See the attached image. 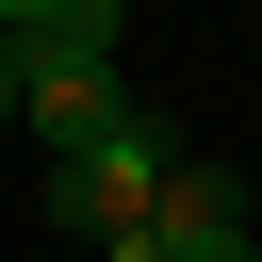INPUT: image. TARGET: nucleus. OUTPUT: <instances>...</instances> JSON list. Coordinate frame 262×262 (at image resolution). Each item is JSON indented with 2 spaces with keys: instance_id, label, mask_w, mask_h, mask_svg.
I'll use <instances>...</instances> for the list:
<instances>
[{
  "instance_id": "f257e3e1",
  "label": "nucleus",
  "mask_w": 262,
  "mask_h": 262,
  "mask_svg": "<svg viewBox=\"0 0 262 262\" xmlns=\"http://www.w3.org/2000/svg\"><path fill=\"white\" fill-rule=\"evenodd\" d=\"M164 164H180V147H164V115H115L98 147H66V164H49V229H82V246H98V229H131V213L164 196Z\"/></svg>"
},
{
  "instance_id": "f03ea898",
  "label": "nucleus",
  "mask_w": 262,
  "mask_h": 262,
  "mask_svg": "<svg viewBox=\"0 0 262 262\" xmlns=\"http://www.w3.org/2000/svg\"><path fill=\"white\" fill-rule=\"evenodd\" d=\"M115 115H131L115 49H16V131H49V164H66V147H98Z\"/></svg>"
},
{
  "instance_id": "7ed1b4c3",
  "label": "nucleus",
  "mask_w": 262,
  "mask_h": 262,
  "mask_svg": "<svg viewBox=\"0 0 262 262\" xmlns=\"http://www.w3.org/2000/svg\"><path fill=\"white\" fill-rule=\"evenodd\" d=\"M33 16H49V0H0V33H33Z\"/></svg>"
},
{
  "instance_id": "20e7f679",
  "label": "nucleus",
  "mask_w": 262,
  "mask_h": 262,
  "mask_svg": "<svg viewBox=\"0 0 262 262\" xmlns=\"http://www.w3.org/2000/svg\"><path fill=\"white\" fill-rule=\"evenodd\" d=\"M0 115H16V49H0Z\"/></svg>"
}]
</instances>
